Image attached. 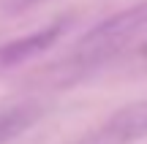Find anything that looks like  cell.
Listing matches in <instances>:
<instances>
[{
    "mask_svg": "<svg viewBox=\"0 0 147 144\" xmlns=\"http://www.w3.org/2000/svg\"><path fill=\"white\" fill-rule=\"evenodd\" d=\"M142 35H147V3L125 8L87 30L65 57L68 74H87L123 57Z\"/></svg>",
    "mask_w": 147,
    "mask_h": 144,
    "instance_id": "1",
    "label": "cell"
},
{
    "mask_svg": "<svg viewBox=\"0 0 147 144\" xmlns=\"http://www.w3.org/2000/svg\"><path fill=\"white\" fill-rule=\"evenodd\" d=\"M65 25L63 22H55V25H47L41 30L30 33V35H22L11 44H3L0 46V65L8 68V65H19V63H27L30 57L47 52L52 44H57V38L63 35Z\"/></svg>",
    "mask_w": 147,
    "mask_h": 144,
    "instance_id": "2",
    "label": "cell"
},
{
    "mask_svg": "<svg viewBox=\"0 0 147 144\" xmlns=\"http://www.w3.org/2000/svg\"><path fill=\"white\" fill-rule=\"evenodd\" d=\"M106 125H109L125 144L144 141L147 139V98L117 109V112L106 120Z\"/></svg>",
    "mask_w": 147,
    "mask_h": 144,
    "instance_id": "3",
    "label": "cell"
},
{
    "mask_svg": "<svg viewBox=\"0 0 147 144\" xmlns=\"http://www.w3.org/2000/svg\"><path fill=\"white\" fill-rule=\"evenodd\" d=\"M41 106L36 103H14L0 109V144H8L19 139L25 131H30L41 117Z\"/></svg>",
    "mask_w": 147,
    "mask_h": 144,
    "instance_id": "4",
    "label": "cell"
},
{
    "mask_svg": "<svg viewBox=\"0 0 147 144\" xmlns=\"http://www.w3.org/2000/svg\"><path fill=\"white\" fill-rule=\"evenodd\" d=\"M125 63L131 65V71H139V74H147V35H142L125 54Z\"/></svg>",
    "mask_w": 147,
    "mask_h": 144,
    "instance_id": "5",
    "label": "cell"
},
{
    "mask_svg": "<svg viewBox=\"0 0 147 144\" xmlns=\"http://www.w3.org/2000/svg\"><path fill=\"white\" fill-rule=\"evenodd\" d=\"M74 144H125L120 139V136L115 133V131L109 128V125H101V128H95V131H90L87 136H82V139H76Z\"/></svg>",
    "mask_w": 147,
    "mask_h": 144,
    "instance_id": "6",
    "label": "cell"
}]
</instances>
